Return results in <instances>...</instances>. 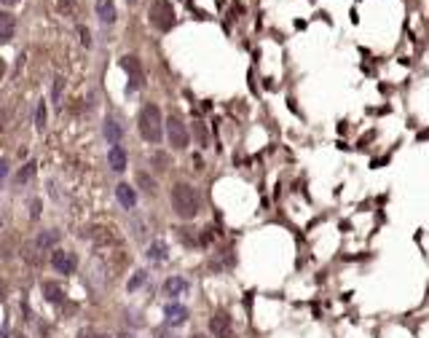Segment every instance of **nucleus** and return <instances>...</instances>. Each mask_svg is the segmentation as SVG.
<instances>
[{
	"instance_id": "nucleus-1",
	"label": "nucleus",
	"mask_w": 429,
	"mask_h": 338,
	"mask_svg": "<svg viewBox=\"0 0 429 338\" xmlns=\"http://www.w3.org/2000/svg\"><path fill=\"white\" fill-rule=\"evenodd\" d=\"M199 207H202V199H199L196 188L188 185V182H177L172 188V209H175L177 217L182 220H193L199 215Z\"/></svg>"
},
{
	"instance_id": "nucleus-2",
	"label": "nucleus",
	"mask_w": 429,
	"mask_h": 338,
	"mask_svg": "<svg viewBox=\"0 0 429 338\" xmlns=\"http://www.w3.org/2000/svg\"><path fill=\"white\" fill-rule=\"evenodd\" d=\"M137 127H140L142 140L148 142H161L164 134V124H161V110L156 105H145L140 110V118H137Z\"/></svg>"
},
{
	"instance_id": "nucleus-3",
	"label": "nucleus",
	"mask_w": 429,
	"mask_h": 338,
	"mask_svg": "<svg viewBox=\"0 0 429 338\" xmlns=\"http://www.w3.org/2000/svg\"><path fill=\"white\" fill-rule=\"evenodd\" d=\"M148 16H151V25L161 32H167V30L175 27V8H172L169 0H153L151 14Z\"/></svg>"
},
{
	"instance_id": "nucleus-4",
	"label": "nucleus",
	"mask_w": 429,
	"mask_h": 338,
	"mask_svg": "<svg viewBox=\"0 0 429 338\" xmlns=\"http://www.w3.org/2000/svg\"><path fill=\"white\" fill-rule=\"evenodd\" d=\"M167 137H169V142H172V148L175 151H182V148H188V127L180 121L177 116H169L167 118Z\"/></svg>"
},
{
	"instance_id": "nucleus-5",
	"label": "nucleus",
	"mask_w": 429,
	"mask_h": 338,
	"mask_svg": "<svg viewBox=\"0 0 429 338\" xmlns=\"http://www.w3.org/2000/svg\"><path fill=\"white\" fill-rule=\"evenodd\" d=\"M121 67L129 73V78H131L129 91L140 89V86L145 83V73H142V65H140V59H137V56H124V59H121Z\"/></svg>"
},
{
	"instance_id": "nucleus-6",
	"label": "nucleus",
	"mask_w": 429,
	"mask_h": 338,
	"mask_svg": "<svg viewBox=\"0 0 429 338\" xmlns=\"http://www.w3.org/2000/svg\"><path fill=\"white\" fill-rule=\"evenodd\" d=\"M209 330H212L215 338H231V336H233V322H231V317H228L226 312L212 314V319H209Z\"/></svg>"
},
{
	"instance_id": "nucleus-7",
	"label": "nucleus",
	"mask_w": 429,
	"mask_h": 338,
	"mask_svg": "<svg viewBox=\"0 0 429 338\" xmlns=\"http://www.w3.org/2000/svg\"><path fill=\"white\" fill-rule=\"evenodd\" d=\"M51 266H54L59 274H70V271H76V258H73L70 253L54 250V255H51Z\"/></svg>"
},
{
	"instance_id": "nucleus-8",
	"label": "nucleus",
	"mask_w": 429,
	"mask_h": 338,
	"mask_svg": "<svg viewBox=\"0 0 429 338\" xmlns=\"http://www.w3.org/2000/svg\"><path fill=\"white\" fill-rule=\"evenodd\" d=\"M164 314H167V322L172 328H177V325H182L188 319V309L182 306V303H169V306L164 309Z\"/></svg>"
},
{
	"instance_id": "nucleus-9",
	"label": "nucleus",
	"mask_w": 429,
	"mask_h": 338,
	"mask_svg": "<svg viewBox=\"0 0 429 338\" xmlns=\"http://www.w3.org/2000/svg\"><path fill=\"white\" fill-rule=\"evenodd\" d=\"M116 196H118V202H121V207H124V209H134V204H137V193H134V188H131L129 182H121V185L116 188Z\"/></svg>"
},
{
	"instance_id": "nucleus-10",
	"label": "nucleus",
	"mask_w": 429,
	"mask_h": 338,
	"mask_svg": "<svg viewBox=\"0 0 429 338\" xmlns=\"http://www.w3.org/2000/svg\"><path fill=\"white\" fill-rule=\"evenodd\" d=\"M107 161H110V169L124 172L126 169V151H124L121 145H113L110 153H107Z\"/></svg>"
},
{
	"instance_id": "nucleus-11",
	"label": "nucleus",
	"mask_w": 429,
	"mask_h": 338,
	"mask_svg": "<svg viewBox=\"0 0 429 338\" xmlns=\"http://www.w3.org/2000/svg\"><path fill=\"white\" fill-rule=\"evenodd\" d=\"M97 16L105 25H113L116 22V5H113V0H97Z\"/></svg>"
},
{
	"instance_id": "nucleus-12",
	"label": "nucleus",
	"mask_w": 429,
	"mask_h": 338,
	"mask_svg": "<svg viewBox=\"0 0 429 338\" xmlns=\"http://www.w3.org/2000/svg\"><path fill=\"white\" fill-rule=\"evenodd\" d=\"M16 30V22L11 14H5V11H0V43H5L11 35H14Z\"/></svg>"
},
{
	"instance_id": "nucleus-13",
	"label": "nucleus",
	"mask_w": 429,
	"mask_h": 338,
	"mask_svg": "<svg viewBox=\"0 0 429 338\" xmlns=\"http://www.w3.org/2000/svg\"><path fill=\"white\" fill-rule=\"evenodd\" d=\"M56 242H59V231H43V234H38L35 247L38 250H54Z\"/></svg>"
},
{
	"instance_id": "nucleus-14",
	"label": "nucleus",
	"mask_w": 429,
	"mask_h": 338,
	"mask_svg": "<svg viewBox=\"0 0 429 338\" xmlns=\"http://www.w3.org/2000/svg\"><path fill=\"white\" fill-rule=\"evenodd\" d=\"M164 290H167V295H172V298H177V295H182L188 290V282L182 277H172V279H167V285H164Z\"/></svg>"
},
{
	"instance_id": "nucleus-15",
	"label": "nucleus",
	"mask_w": 429,
	"mask_h": 338,
	"mask_svg": "<svg viewBox=\"0 0 429 338\" xmlns=\"http://www.w3.org/2000/svg\"><path fill=\"white\" fill-rule=\"evenodd\" d=\"M43 293H46V301H51V303H62V301H65L62 287H59V285H54V282H46L43 285Z\"/></svg>"
},
{
	"instance_id": "nucleus-16",
	"label": "nucleus",
	"mask_w": 429,
	"mask_h": 338,
	"mask_svg": "<svg viewBox=\"0 0 429 338\" xmlns=\"http://www.w3.org/2000/svg\"><path fill=\"white\" fill-rule=\"evenodd\" d=\"M148 258L151 260H167V244L164 242H156V244H151V250H148Z\"/></svg>"
},
{
	"instance_id": "nucleus-17",
	"label": "nucleus",
	"mask_w": 429,
	"mask_h": 338,
	"mask_svg": "<svg viewBox=\"0 0 429 338\" xmlns=\"http://www.w3.org/2000/svg\"><path fill=\"white\" fill-rule=\"evenodd\" d=\"M105 134L113 145H118V140H121V127H118L116 121H105Z\"/></svg>"
},
{
	"instance_id": "nucleus-18",
	"label": "nucleus",
	"mask_w": 429,
	"mask_h": 338,
	"mask_svg": "<svg viewBox=\"0 0 429 338\" xmlns=\"http://www.w3.org/2000/svg\"><path fill=\"white\" fill-rule=\"evenodd\" d=\"M35 127H38V131L46 129V105L43 102H38V107H35Z\"/></svg>"
},
{
	"instance_id": "nucleus-19",
	"label": "nucleus",
	"mask_w": 429,
	"mask_h": 338,
	"mask_svg": "<svg viewBox=\"0 0 429 338\" xmlns=\"http://www.w3.org/2000/svg\"><path fill=\"white\" fill-rule=\"evenodd\" d=\"M32 175H35V164H25V167L19 169V175H16V182H27Z\"/></svg>"
},
{
	"instance_id": "nucleus-20",
	"label": "nucleus",
	"mask_w": 429,
	"mask_h": 338,
	"mask_svg": "<svg viewBox=\"0 0 429 338\" xmlns=\"http://www.w3.org/2000/svg\"><path fill=\"white\" fill-rule=\"evenodd\" d=\"M137 182H140V185H145V191H148V193L156 191V182H153L151 177L145 175V172H140V175H137Z\"/></svg>"
},
{
	"instance_id": "nucleus-21",
	"label": "nucleus",
	"mask_w": 429,
	"mask_h": 338,
	"mask_svg": "<svg viewBox=\"0 0 429 338\" xmlns=\"http://www.w3.org/2000/svg\"><path fill=\"white\" fill-rule=\"evenodd\" d=\"M56 5H59V11H65V14H73V11H76V0H56Z\"/></svg>"
},
{
	"instance_id": "nucleus-22",
	"label": "nucleus",
	"mask_w": 429,
	"mask_h": 338,
	"mask_svg": "<svg viewBox=\"0 0 429 338\" xmlns=\"http://www.w3.org/2000/svg\"><path fill=\"white\" fill-rule=\"evenodd\" d=\"M142 282H145V271H137V274H134V279L129 282V290H137Z\"/></svg>"
},
{
	"instance_id": "nucleus-23",
	"label": "nucleus",
	"mask_w": 429,
	"mask_h": 338,
	"mask_svg": "<svg viewBox=\"0 0 429 338\" xmlns=\"http://www.w3.org/2000/svg\"><path fill=\"white\" fill-rule=\"evenodd\" d=\"M81 43L83 46H91V35H89V30H86V27H81Z\"/></svg>"
},
{
	"instance_id": "nucleus-24",
	"label": "nucleus",
	"mask_w": 429,
	"mask_h": 338,
	"mask_svg": "<svg viewBox=\"0 0 429 338\" xmlns=\"http://www.w3.org/2000/svg\"><path fill=\"white\" fill-rule=\"evenodd\" d=\"M196 134L202 140V145H207V131H204V127H196Z\"/></svg>"
},
{
	"instance_id": "nucleus-25",
	"label": "nucleus",
	"mask_w": 429,
	"mask_h": 338,
	"mask_svg": "<svg viewBox=\"0 0 429 338\" xmlns=\"http://www.w3.org/2000/svg\"><path fill=\"white\" fill-rule=\"evenodd\" d=\"M59 94H62V78H56V86H54V102L59 100Z\"/></svg>"
},
{
	"instance_id": "nucleus-26",
	"label": "nucleus",
	"mask_w": 429,
	"mask_h": 338,
	"mask_svg": "<svg viewBox=\"0 0 429 338\" xmlns=\"http://www.w3.org/2000/svg\"><path fill=\"white\" fill-rule=\"evenodd\" d=\"M5 172H8V161H3V158H0V180L5 177Z\"/></svg>"
},
{
	"instance_id": "nucleus-27",
	"label": "nucleus",
	"mask_w": 429,
	"mask_h": 338,
	"mask_svg": "<svg viewBox=\"0 0 429 338\" xmlns=\"http://www.w3.org/2000/svg\"><path fill=\"white\" fill-rule=\"evenodd\" d=\"M41 215V202H32V217Z\"/></svg>"
},
{
	"instance_id": "nucleus-28",
	"label": "nucleus",
	"mask_w": 429,
	"mask_h": 338,
	"mask_svg": "<svg viewBox=\"0 0 429 338\" xmlns=\"http://www.w3.org/2000/svg\"><path fill=\"white\" fill-rule=\"evenodd\" d=\"M3 76H5V62H3V56H0V81H3Z\"/></svg>"
},
{
	"instance_id": "nucleus-29",
	"label": "nucleus",
	"mask_w": 429,
	"mask_h": 338,
	"mask_svg": "<svg viewBox=\"0 0 429 338\" xmlns=\"http://www.w3.org/2000/svg\"><path fill=\"white\" fill-rule=\"evenodd\" d=\"M3 3H5V5H16L19 0H3Z\"/></svg>"
},
{
	"instance_id": "nucleus-30",
	"label": "nucleus",
	"mask_w": 429,
	"mask_h": 338,
	"mask_svg": "<svg viewBox=\"0 0 429 338\" xmlns=\"http://www.w3.org/2000/svg\"><path fill=\"white\" fill-rule=\"evenodd\" d=\"M89 338H107V336H100V333H97V336H89Z\"/></svg>"
},
{
	"instance_id": "nucleus-31",
	"label": "nucleus",
	"mask_w": 429,
	"mask_h": 338,
	"mask_svg": "<svg viewBox=\"0 0 429 338\" xmlns=\"http://www.w3.org/2000/svg\"><path fill=\"white\" fill-rule=\"evenodd\" d=\"M191 338H207V336H202V333H196V336H191Z\"/></svg>"
},
{
	"instance_id": "nucleus-32",
	"label": "nucleus",
	"mask_w": 429,
	"mask_h": 338,
	"mask_svg": "<svg viewBox=\"0 0 429 338\" xmlns=\"http://www.w3.org/2000/svg\"><path fill=\"white\" fill-rule=\"evenodd\" d=\"M0 298H3V285H0Z\"/></svg>"
},
{
	"instance_id": "nucleus-33",
	"label": "nucleus",
	"mask_w": 429,
	"mask_h": 338,
	"mask_svg": "<svg viewBox=\"0 0 429 338\" xmlns=\"http://www.w3.org/2000/svg\"><path fill=\"white\" fill-rule=\"evenodd\" d=\"M126 3H134V0H126Z\"/></svg>"
}]
</instances>
